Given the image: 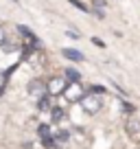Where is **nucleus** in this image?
<instances>
[{"label": "nucleus", "mask_w": 140, "mask_h": 149, "mask_svg": "<svg viewBox=\"0 0 140 149\" xmlns=\"http://www.w3.org/2000/svg\"><path fill=\"white\" fill-rule=\"evenodd\" d=\"M79 103H81V107H83V112H88V114H96V112H101V97H98V94L85 92Z\"/></svg>", "instance_id": "f257e3e1"}, {"label": "nucleus", "mask_w": 140, "mask_h": 149, "mask_svg": "<svg viewBox=\"0 0 140 149\" xmlns=\"http://www.w3.org/2000/svg\"><path fill=\"white\" fill-rule=\"evenodd\" d=\"M26 90H28V94H31V97H35V99L48 97V86H46V81H42V79H33V81H28Z\"/></svg>", "instance_id": "f03ea898"}, {"label": "nucleus", "mask_w": 140, "mask_h": 149, "mask_svg": "<svg viewBox=\"0 0 140 149\" xmlns=\"http://www.w3.org/2000/svg\"><path fill=\"white\" fill-rule=\"evenodd\" d=\"M83 86L77 81V84H70V86H66V90H64V97H66V101H70V103H77V101H81L83 99Z\"/></svg>", "instance_id": "7ed1b4c3"}, {"label": "nucleus", "mask_w": 140, "mask_h": 149, "mask_svg": "<svg viewBox=\"0 0 140 149\" xmlns=\"http://www.w3.org/2000/svg\"><path fill=\"white\" fill-rule=\"evenodd\" d=\"M46 86H48V97H55V94H64V90H66V81L61 79V77H55V79H51Z\"/></svg>", "instance_id": "20e7f679"}, {"label": "nucleus", "mask_w": 140, "mask_h": 149, "mask_svg": "<svg viewBox=\"0 0 140 149\" xmlns=\"http://www.w3.org/2000/svg\"><path fill=\"white\" fill-rule=\"evenodd\" d=\"M61 55H64L66 59H70V61H83V53L77 51V48H64Z\"/></svg>", "instance_id": "39448f33"}, {"label": "nucleus", "mask_w": 140, "mask_h": 149, "mask_svg": "<svg viewBox=\"0 0 140 149\" xmlns=\"http://www.w3.org/2000/svg\"><path fill=\"white\" fill-rule=\"evenodd\" d=\"M37 134H40V138H42V140H48V138H53V127L51 125H40L37 127Z\"/></svg>", "instance_id": "423d86ee"}, {"label": "nucleus", "mask_w": 140, "mask_h": 149, "mask_svg": "<svg viewBox=\"0 0 140 149\" xmlns=\"http://www.w3.org/2000/svg\"><path fill=\"white\" fill-rule=\"evenodd\" d=\"M18 31H20V33H22V35H24V37H26V42H28V44H35V42H37V37L33 35V33H31V31H28V29H26V26H22V24H20V26H18Z\"/></svg>", "instance_id": "0eeeda50"}, {"label": "nucleus", "mask_w": 140, "mask_h": 149, "mask_svg": "<svg viewBox=\"0 0 140 149\" xmlns=\"http://www.w3.org/2000/svg\"><path fill=\"white\" fill-rule=\"evenodd\" d=\"M51 116H53V123H59V121H64V118H66V112L61 110V107H53Z\"/></svg>", "instance_id": "6e6552de"}, {"label": "nucleus", "mask_w": 140, "mask_h": 149, "mask_svg": "<svg viewBox=\"0 0 140 149\" xmlns=\"http://www.w3.org/2000/svg\"><path fill=\"white\" fill-rule=\"evenodd\" d=\"M66 79H68V81H70V84H77V81H79V79H81V74H79V72H77V70H75V68H68V70H66Z\"/></svg>", "instance_id": "1a4fd4ad"}, {"label": "nucleus", "mask_w": 140, "mask_h": 149, "mask_svg": "<svg viewBox=\"0 0 140 149\" xmlns=\"http://www.w3.org/2000/svg\"><path fill=\"white\" fill-rule=\"evenodd\" d=\"M37 107L42 112H51L53 107H51V101H48V97H44V99H40V103H37Z\"/></svg>", "instance_id": "9d476101"}, {"label": "nucleus", "mask_w": 140, "mask_h": 149, "mask_svg": "<svg viewBox=\"0 0 140 149\" xmlns=\"http://www.w3.org/2000/svg\"><path fill=\"white\" fill-rule=\"evenodd\" d=\"M92 5L94 7H96V15H98V18H103V7H105V0H92Z\"/></svg>", "instance_id": "9b49d317"}, {"label": "nucleus", "mask_w": 140, "mask_h": 149, "mask_svg": "<svg viewBox=\"0 0 140 149\" xmlns=\"http://www.w3.org/2000/svg\"><path fill=\"white\" fill-rule=\"evenodd\" d=\"M138 123H136V121H129V123H127V130H129V134L131 136H136V132H138Z\"/></svg>", "instance_id": "f8f14e48"}, {"label": "nucleus", "mask_w": 140, "mask_h": 149, "mask_svg": "<svg viewBox=\"0 0 140 149\" xmlns=\"http://www.w3.org/2000/svg\"><path fill=\"white\" fill-rule=\"evenodd\" d=\"M70 2H72V5H75V7H79L81 11H90V7H85L83 2H79V0H70Z\"/></svg>", "instance_id": "ddd939ff"}, {"label": "nucleus", "mask_w": 140, "mask_h": 149, "mask_svg": "<svg viewBox=\"0 0 140 149\" xmlns=\"http://www.w3.org/2000/svg\"><path fill=\"white\" fill-rule=\"evenodd\" d=\"M92 42H94V46H98V48H105V42H103L101 37H92Z\"/></svg>", "instance_id": "4468645a"}, {"label": "nucleus", "mask_w": 140, "mask_h": 149, "mask_svg": "<svg viewBox=\"0 0 140 149\" xmlns=\"http://www.w3.org/2000/svg\"><path fill=\"white\" fill-rule=\"evenodd\" d=\"M123 107H125L127 112H134V110H136V107H134V105H129V103H123Z\"/></svg>", "instance_id": "2eb2a0df"}, {"label": "nucleus", "mask_w": 140, "mask_h": 149, "mask_svg": "<svg viewBox=\"0 0 140 149\" xmlns=\"http://www.w3.org/2000/svg\"><path fill=\"white\" fill-rule=\"evenodd\" d=\"M92 92H105V88H101V86H94Z\"/></svg>", "instance_id": "dca6fc26"}, {"label": "nucleus", "mask_w": 140, "mask_h": 149, "mask_svg": "<svg viewBox=\"0 0 140 149\" xmlns=\"http://www.w3.org/2000/svg\"><path fill=\"white\" fill-rule=\"evenodd\" d=\"M2 42H5V29L0 26V44H2Z\"/></svg>", "instance_id": "f3484780"}]
</instances>
